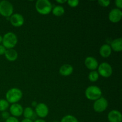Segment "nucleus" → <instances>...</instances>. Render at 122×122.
Wrapping results in <instances>:
<instances>
[{"mask_svg":"<svg viewBox=\"0 0 122 122\" xmlns=\"http://www.w3.org/2000/svg\"><path fill=\"white\" fill-rule=\"evenodd\" d=\"M73 71V67L71 65L66 64L61 66L59 69V73L63 76H70Z\"/></svg>","mask_w":122,"mask_h":122,"instance_id":"14","label":"nucleus"},{"mask_svg":"<svg viewBox=\"0 0 122 122\" xmlns=\"http://www.w3.org/2000/svg\"><path fill=\"white\" fill-rule=\"evenodd\" d=\"M122 18V11L118 8H114L110 11L108 14L109 20L112 23H116L119 22Z\"/></svg>","mask_w":122,"mask_h":122,"instance_id":"9","label":"nucleus"},{"mask_svg":"<svg viewBox=\"0 0 122 122\" xmlns=\"http://www.w3.org/2000/svg\"><path fill=\"white\" fill-rule=\"evenodd\" d=\"M52 13L56 16L60 17L64 14V13H65V10H64V7H62V6L57 5L52 8Z\"/></svg>","mask_w":122,"mask_h":122,"instance_id":"19","label":"nucleus"},{"mask_svg":"<svg viewBox=\"0 0 122 122\" xmlns=\"http://www.w3.org/2000/svg\"><path fill=\"white\" fill-rule=\"evenodd\" d=\"M84 63L87 69L91 71L96 70L98 67V62L97 60L91 56L87 57L85 60Z\"/></svg>","mask_w":122,"mask_h":122,"instance_id":"11","label":"nucleus"},{"mask_svg":"<svg viewBox=\"0 0 122 122\" xmlns=\"http://www.w3.org/2000/svg\"><path fill=\"white\" fill-rule=\"evenodd\" d=\"M60 122H79L77 118L72 115H66L63 117Z\"/></svg>","mask_w":122,"mask_h":122,"instance_id":"21","label":"nucleus"},{"mask_svg":"<svg viewBox=\"0 0 122 122\" xmlns=\"http://www.w3.org/2000/svg\"><path fill=\"white\" fill-rule=\"evenodd\" d=\"M115 5L118 9L121 10L122 8V0H116Z\"/></svg>","mask_w":122,"mask_h":122,"instance_id":"26","label":"nucleus"},{"mask_svg":"<svg viewBox=\"0 0 122 122\" xmlns=\"http://www.w3.org/2000/svg\"><path fill=\"white\" fill-rule=\"evenodd\" d=\"M49 108L45 103H39L35 107V114L40 118H45L48 115Z\"/></svg>","mask_w":122,"mask_h":122,"instance_id":"8","label":"nucleus"},{"mask_svg":"<svg viewBox=\"0 0 122 122\" xmlns=\"http://www.w3.org/2000/svg\"><path fill=\"white\" fill-rule=\"evenodd\" d=\"M109 122H122V115L119 111L113 110L109 112L107 116Z\"/></svg>","mask_w":122,"mask_h":122,"instance_id":"13","label":"nucleus"},{"mask_svg":"<svg viewBox=\"0 0 122 122\" xmlns=\"http://www.w3.org/2000/svg\"><path fill=\"white\" fill-rule=\"evenodd\" d=\"M58 122V121H53V122Z\"/></svg>","mask_w":122,"mask_h":122,"instance_id":"34","label":"nucleus"},{"mask_svg":"<svg viewBox=\"0 0 122 122\" xmlns=\"http://www.w3.org/2000/svg\"><path fill=\"white\" fill-rule=\"evenodd\" d=\"M108 106L107 100L105 98H100L98 100H95L93 105V108L95 112L97 113H102L106 110Z\"/></svg>","mask_w":122,"mask_h":122,"instance_id":"7","label":"nucleus"},{"mask_svg":"<svg viewBox=\"0 0 122 122\" xmlns=\"http://www.w3.org/2000/svg\"><path fill=\"white\" fill-rule=\"evenodd\" d=\"M35 8L38 13L42 15H47L52 11V7L48 0H38L36 2Z\"/></svg>","mask_w":122,"mask_h":122,"instance_id":"1","label":"nucleus"},{"mask_svg":"<svg viewBox=\"0 0 122 122\" xmlns=\"http://www.w3.org/2000/svg\"><path fill=\"white\" fill-rule=\"evenodd\" d=\"M56 2L58 4H63L65 2H67V1L66 0H57V1H56Z\"/></svg>","mask_w":122,"mask_h":122,"instance_id":"29","label":"nucleus"},{"mask_svg":"<svg viewBox=\"0 0 122 122\" xmlns=\"http://www.w3.org/2000/svg\"><path fill=\"white\" fill-rule=\"evenodd\" d=\"M67 4L72 8L76 7L78 6L79 4V1L78 0H68L67 1Z\"/></svg>","mask_w":122,"mask_h":122,"instance_id":"23","label":"nucleus"},{"mask_svg":"<svg viewBox=\"0 0 122 122\" xmlns=\"http://www.w3.org/2000/svg\"><path fill=\"white\" fill-rule=\"evenodd\" d=\"M110 1L109 0H99L98 3L100 6L103 7H107L110 4Z\"/></svg>","mask_w":122,"mask_h":122,"instance_id":"24","label":"nucleus"},{"mask_svg":"<svg viewBox=\"0 0 122 122\" xmlns=\"http://www.w3.org/2000/svg\"><path fill=\"white\" fill-rule=\"evenodd\" d=\"M7 49L4 47L2 45H0V56L4 55Z\"/></svg>","mask_w":122,"mask_h":122,"instance_id":"28","label":"nucleus"},{"mask_svg":"<svg viewBox=\"0 0 122 122\" xmlns=\"http://www.w3.org/2000/svg\"><path fill=\"white\" fill-rule=\"evenodd\" d=\"M10 112L12 116L14 117L21 116L23 112V108L20 104L18 103L12 104L10 107Z\"/></svg>","mask_w":122,"mask_h":122,"instance_id":"12","label":"nucleus"},{"mask_svg":"<svg viewBox=\"0 0 122 122\" xmlns=\"http://www.w3.org/2000/svg\"><path fill=\"white\" fill-rule=\"evenodd\" d=\"M98 73L99 75L103 77H110L113 74V69L110 64L107 63H102L98 67Z\"/></svg>","mask_w":122,"mask_h":122,"instance_id":"6","label":"nucleus"},{"mask_svg":"<svg viewBox=\"0 0 122 122\" xmlns=\"http://www.w3.org/2000/svg\"><path fill=\"white\" fill-rule=\"evenodd\" d=\"M6 59L8 60L9 61H14L18 58V53L16 50L14 49H8L6 50L5 53L4 54Z\"/></svg>","mask_w":122,"mask_h":122,"instance_id":"16","label":"nucleus"},{"mask_svg":"<svg viewBox=\"0 0 122 122\" xmlns=\"http://www.w3.org/2000/svg\"><path fill=\"white\" fill-rule=\"evenodd\" d=\"M10 21L11 24L14 27H20L25 22V19L23 15L19 13L13 14L10 17Z\"/></svg>","mask_w":122,"mask_h":122,"instance_id":"10","label":"nucleus"},{"mask_svg":"<svg viewBox=\"0 0 122 122\" xmlns=\"http://www.w3.org/2000/svg\"><path fill=\"white\" fill-rule=\"evenodd\" d=\"M112 50L115 52H120L122 50V38H116L110 44Z\"/></svg>","mask_w":122,"mask_h":122,"instance_id":"17","label":"nucleus"},{"mask_svg":"<svg viewBox=\"0 0 122 122\" xmlns=\"http://www.w3.org/2000/svg\"><path fill=\"white\" fill-rule=\"evenodd\" d=\"M2 36L1 35H0V45H1V44H2Z\"/></svg>","mask_w":122,"mask_h":122,"instance_id":"33","label":"nucleus"},{"mask_svg":"<svg viewBox=\"0 0 122 122\" xmlns=\"http://www.w3.org/2000/svg\"><path fill=\"white\" fill-rule=\"evenodd\" d=\"M5 122H19V121L16 117H14L13 116H10L8 119H6Z\"/></svg>","mask_w":122,"mask_h":122,"instance_id":"25","label":"nucleus"},{"mask_svg":"<svg viewBox=\"0 0 122 122\" xmlns=\"http://www.w3.org/2000/svg\"><path fill=\"white\" fill-rule=\"evenodd\" d=\"M23 114L24 117H25V119H28L32 120L35 117V115L36 114L35 113L34 111H33V110L31 107H28L23 109Z\"/></svg>","mask_w":122,"mask_h":122,"instance_id":"18","label":"nucleus"},{"mask_svg":"<svg viewBox=\"0 0 122 122\" xmlns=\"http://www.w3.org/2000/svg\"><path fill=\"white\" fill-rule=\"evenodd\" d=\"M9 103L5 99H0V112H5L9 107Z\"/></svg>","mask_w":122,"mask_h":122,"instance_id":"22","label":"nucleus"},{"mask_svg":"<svg viewBox=\"0 0 122 122\" xmlns=\"http://www.w3.org/2000/svg\"><path fill=\"white\" fill-rule=\"evenodd\" d=\"M23 97V92L20 89L17 88H11L5 94L6 100L8 103H17Z\"/></svg>","mask_w":122,"mask_h":122,"instance_id":"2","label":"nucleus"},{"mask_svg":"<svg viewBox=\"0 0 122 122\" xmlns=\"http://www.w3.org/2000/svg\"><path fill=\"white\" fill-rule=\"evenodd\" d=\"M21 122H33V120L28 119H24L23 120H21Z\"/></svg>","mask_w":122,"mask_h":122,"instance_id":"30","label":"nucleus"},{"mask_svg":"<svg viewBox=\"0 0 122 122\" xmlns=\"http://www.w3.org/2000/svg\"><path fill=\"white\" fill-rule=\"evenodd\" d=\"M33 122H46L45 120H43V119H37V120H35Z\"/></svg>","mask_w":122,"mask_h":122,"instance_id":"31","label":"nucleus"},{"mask_svg":"<svg viewBox=\"0 0 122 122\" xmlns=\"http://www.w3.org/2000/svg\"><path fill=\"white\" fill-rule=\"evenodd\" d=\"M18 42L17 37L16 35L13 32H8L5 33L2 37V45L7 50L8 49H13L15 47Z\"/></svg>","mask_w":122,"mask_h":122,"instance_id":"3","label":"nucleus"},{"mask_svg":"<svg viewBox=\"0 0 122 122\" xmlns=\"http://www.w3.org/2000/svg\"><path fill=\"white\" fill-rule=\"evenodd\" d=\"M13 6L10 2L5 0L0 1V14L5 17H10L13 13Z\"/></svg>","mask_w":122,"mask_h":122,"instance_id":"5","label":"nucleus"},{"mask_svg":"<svg viewBox=\"0 0 122 122\" xmlns=\"http://www.w3.org/2000/svg\"><path fill=\"white\" fill-rule=\"evenodd\" d=\"M37 104H38V103L36 102V101H32V106H33V107H36V106H37Z\"/></svg>","mask_w":122,"mask_h":122,"instance_id":"32","label":"nucleus"},{"mask_svg":"<svg viewBox=\"0 0 122 122\" xmlns=\"http://www.w3.org/2000/svg\"><path fill=\"white\" fill-rule=\"evenodd\" d=\"M99 74L98 71L94 70V71H91L88 75V79L89 81L92 82H95L98 80L99 79Z\"/></svg>","mask_w":122,"mask_h":122,"instance_id":"20","label":"nucleus"},{"mask_svg":"<svg viewBox=\"0 0 122 122\" xmlns=\"http://www.w3.org/2000/svg\"><path fill=\"white\" fill-rule=\"evenodd\" d=\"M112 50L110 45L104 44L100 48V54L103 58H108L110 56Z\"/></svg>","mask_w":122,"mask_h":122,"instance_id":"15","label":"nucleus"},{"mask_svg":"<svg viewBox=\"0 0 122 122\" xmlns=\"http://www.w3.org/2000/svg\"><path fill=\"white\" fill-rule=\"evenodd\" d=\"M1 116H2V117L3 118V119H7L8 117H10V113H8V112H7V111H5V112H2V114H1Z\"/></svg>","mask_w":122,"mask_h":122,"instance_id":"27","label":"nucleus"},{"mask_svg":"<svg viewBox=\"0 0 122 122\" xmlns=\"http://www.w3.org/2000/svg\"><path fill=\"white\" fill-rule=\"evenodd\" d=\"M85 94L86 98L89 100L95 101L101 97L102 91L99 87L95 85H92L86 88Z\"/></svg>","mask_w":122,"mask_h":122,"instance_id":"4","label":"nucleus"}]
</instances>
